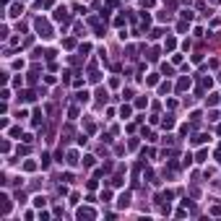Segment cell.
<instances>
[{
    "label": "cell",
    "instance_id": "1",
    "mask_svg": "<svg viewBox=\"0 0 221 221\" xmlns=\"http://www.w3.org/2000/svg\"><path fill=\"white\" fill-rule=\"evenodd\" d=\"M78 219H94V211H89V208H81V211H78Z\"/></svg>",
    "mask_w": 221,
    "mask_h": 221
},
{
    "label": "cell",
    "instance_id": "2",
    "mask_svg": "<svg viewBox=\"0 0 221 221\" xmlns=\"http://www.w3.org/2000/svg\"><path fill=\"white\" fill-rule=\"evenodd\" d=\"M37 29H39V31H44V34H50V26H47V24H44V21H42V18L37 21Z\"/></svg>",
    "mask_w": 221,
    "mask_h": 221
},
{
    "label": "cell",
    "instance_id": "3",
    "mask_svg": "<svg viewBox=\"0 0 221 221\" xmlns=\"http://www.w3.org/2000/svg\"><path fill=\"white\" fill-rule=\"evenodd\" d=\"M55 18H57V21L63 18V21H65V8H57V11H55Z\"/></svg>",
    "mask_w": 221,
    "mask_h": 221
}]
</instances>
